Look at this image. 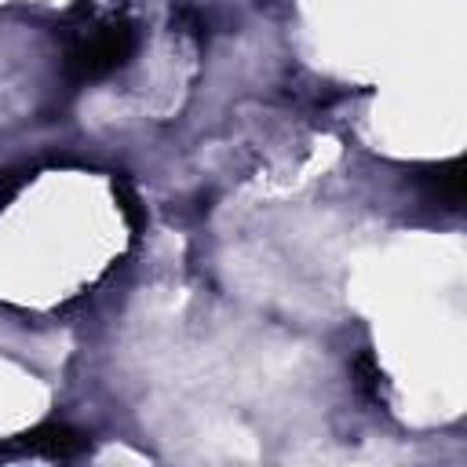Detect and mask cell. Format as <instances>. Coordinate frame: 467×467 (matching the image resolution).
Returning <instances> with one entry per match:
<instances>
[{"label": "cell", "instance_id": "obj_1", "mask_svg": "<svg viewBox=\"0 0 467 467\" xmlns=\"http://www.w3.org/2000/svg\"><path fill=\"white\" fill-rule=\"evenodd\" d=\"M135 47V36L128 26L120 22H109V26H91L84 29L73 44H69V55H66V66L73 77L80 80H95V77H106L113 73L117 66L128 62Z\"/></svg>", "mask_w": 467, "mask_h": 467}, {"label": "cell", "instance_id": "obj_2", "mask_svg": "<svg viewBox=\"0 0 467 467\" xmlns=\"http://www.w3.org/2000/svg\"><path fill=\"white\" fill-rule=\"evenodd\" d=\"M88 449H91V441L77 427L44 423V427H33V431L18 434L11 449H0V460H26V456H36V460H77Z\"/></svg>", "mask_w": 467, "mask_h": 467}, {"label": "cell", "instance_id": "obj_3", "mask_svg": "<svg viewBox=\"0 0 467 467\" xmlns=\"http://www.w3.org/2000/svg\"><path fill=\"white\" fill-rule=\"evenodd\" d=\"M423 186L434 201H441L449 208H460L463 204V168H460V161H445V164L431 168L423 175Z\"/></svg>", "mask_w": 467, "mask_h": 467}, {"label": "cell", "instance_id": "obj_4", "mask_svg": "<svg viewBox=\"0 0 467 467\" xmlns=\"http://www.w3.org/2000/svg\"><path fill=\"white\" fill-rule=\"evenodd\" d=\"M354 376H358V387L365 390V398L368 401H383V368H379V361L365 350V354H358V361H354Z\"/></svg>", "mask_w": 467, "mask_h": 467}, {"label": "cell", "instance_id": "obj_5", "mask_svg": "<svg viewBox=\"0 0 467 467\" xmlns=\"http://www.w3.org/2000/svg\"><path fill=\"white\" fill-rule=\"evenodd\" d=\"M113 190H117V201H120V212L128 215V223L139 226V223H142V212H139V197H135V190H131L124 179H117Z\"/></svg>", "mask_w": 467, "mask_h": 467}, {"label": "cell", "instance_id": "obj_6", "mask_svg": "<svg viewBox=\"0 0 467 467\" xmlns=\"http://www.w3.org/2000/svg\"><path fill=\"white\" fill-rule=\"evenodd\" d=\"M7 197H11V186H7V182H0V208H4V201H7Z\"/></svg>", "mask_w": 467, "mask_h": 467}]
</instances>
